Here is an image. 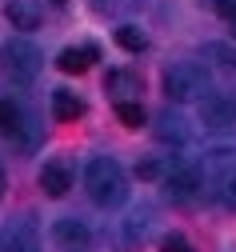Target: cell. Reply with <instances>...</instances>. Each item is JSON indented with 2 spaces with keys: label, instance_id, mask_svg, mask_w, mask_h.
<instances>
[{
  "label": "cell",
  "instance_id": "obj_1",
  "mask_svg": "<svg viewBox=\"0 0 236 252\" xmlns=\"http://www.w3.org/2000/svg\"><path fill=\"white\" fill-rule=\"evenodd\" d=\"M84 188H88L92 204L116 208L128 196V176H124V168L112 160V156H92V160L84 164Z\"/></svg>",
  "mask_w": 236,
  "mask_h": 252
},
{
  "label": "cell",
  "instance_id": "obj_2",
  "mask_svg": "<svg viewBox=\"0 0 236 252\" xmlns=\"http://www.w3.org/2000/svg\"><path fill=\"white\" fill-rule=\"evenodd\" d=\"M40 64H44V56H40V48L32 40L12 36V40L0 44V72H4L12 84H32L36 72H40Z\"/></svg>",
  "mask_w": 236,
  "mask_h": 252
},
{
  "label": "cell",
  "instance_id": "obj_3",
  "mask_svg": "<svg viewBox=\"0 0 236 252\" xmlns=\"http://www.w3.org/2000/svg\"><path fill=\"white\" fill-rule=\"evenodd\" d=\"M164 196L172 200V204H192L200 192H204V168L192 164V160H172V168H168L164 176Z\"/></svg>",
  "mask_w": 236,
  "mask_h": 252
},
{
  "label": "cell",
  "instance_id": "obj_4",
  "mask_svg": "<svg viewBox=\"0 0 236 252\" xmlns=\"http://www.w3.org/2000/svg\"><path fill=\"white\" fill-rule=\"evenodd\" d=\"M208 92L204 84V68L192 64V60H184V64H172L164 72V96L172 104H188V100H200Z\"/></svg>",
  "mask_w": 236,
  "mask_h": 252
},
{
  "label": "cell",
  "instance_id": "obj_5",
  "mask_svg": "<svg viewBox=\"0 0 236 252\" xmlns=\"http://www.w3.org/2000/svg\"><path fill=\"white\" fill-rule=\"evenodd\" d=\"M200 124H208V128H236V96L232 92L200 96Z\"/></svg>",
  "mask_w": 236,
  "mask_h": 252
},
{
  "label": "cell",
  "instance_id": "obj_6",
  "mask_svg": "<svg viewBox=\"0 0 236 252\" xmlns=\"http://www.w3.org/2000/svg\"><path fill=\"white\" fill-rule=\"evenodd\" d=\"M52 240H56L64 252H88L92 232H88L84 220H76V216H60L56 224H52Z\"/></svg>",
  "mask_w": 236,
  "mask_h": 252
},
{
  "label": "cell",
  "instance_id": "obj_7",
  "mask_svg": "<svg viewBox=\"0 0 236 252\" xmlns=\"http://www.w3.org/2000/svg\"><path fill=\"white\" fill-rule=\"evenodd\" d=\"M0 252H40V236L28 220H12L8 228H0Z\"/></svg>",
  "mask_w": 236,
  "mask_h": 252
},
{
  "label": "cell",
  "instance_id": "obj_8",
  "mask_svg": "<svg viewBox=\"0 0 236 252\" xmlns=\"http://www.w3.org/2000/svg\"><path fill=\"white\" fill-rule=\"evenodd\" d=\"M96 56H100L96 44H72V48H64V52L56 56V68H60V72H68V76H80V72L92 68V60H96Z\"/></svg>",
  "mask_w": 236,
  "mask_h": 252
},
{
  "label": "cell",
  "instance_id": "obj_9",
  "mask_svg": "<svg viewBox=\"0 0 236 252\" xmlns=\"http://www.w3.org/2000/svg\"><path fill=\"white\" fill-rule=\"evenodd\" d=\"M40 188H44V192L48 196H68V188H72V172L68 168H64L60 160H52V164H44L40 168Z\"/></svg>",
  "mask_w": 236,
  "mask_h": 252
},
{
  "label": "cell",
  "instance_id": "obj_10",
  "mask_svg": "<svg viewBox=\"0 0 236 252\" xmlns=\"http://www.w3.org/2000/svg\"><path fill=\"white\" fill-rule=\"evenodd\" d=\"M148 228H152V212L148 208H136L124 224H120V240H124V248H136L144 236H148Z\"/></svg>",
  "mask_w": 236,
  "mask_h": 252
},
{
  "label": "cell",
  "instance_id": "obj_11",
  "mask_svg": "<svg viewBox=\"0 0 236 252\" xmlns=\"http://www.w3.org/2000/svg\"><path fill=\"white\" fill-rule=\"evenodd\" d=\"M204 60L220 72V76H228V80H236V48L232 44H204Z\"/></svg>",
  "mask_w": 236,
  "mask_h": 252
},
{
  "label": "cell",
  "instance_id": "obj_12",
  "mask_svg": "<svg viewBox=\"0 0 236 252\" xmlns=\"http://www.w3.org/2000/svg\"><path fill=\"white\" fill-rule=\"evenodd\" d=\"M4 16L12 20V28H36L40 24V4L36 0H8Z\"/></svg>",
  "mask_w": 236,
  "mask_h": 252
},
{
  "label": "cell",
  "instance_id": "obj_13",
  "mask_svg": "<svg viewBox=\"0 0 236 252\" xmlns=\"http://www.w3.org/2000/svg\"><path fill=\"white\" fill-rule=\"evenodd\" d=\"M52 116L56 120H76V116H84V100L68 88H56L52 92Z\"/></svg>",
  "mask_w": 236,
  "mask_h": 252
},
{
  "label": "cell",
  "instance_id": "obj_14",
  "mask_svg": "<svg viewBox=\"0 0 236 252\" xmlns=\"http://www.w3.org/2000/svg\"><path fill=\"white\" fill-rule=\"evenodd\" d=\"M104 88H108V92H116V96L124 100V96H132V92H140V72H128V68H112V72L104 76Z\"/></svg>",
  "mask_w": 236,
  "mask_h": 252
},
{
  "label": "cell",
  "instance_id": "obj_15",
  "mask_svg": "<svg viewBox=\"0 0 236 252\" xmlns=\"http://www.w3.org/2000/svg\"><path fill=\"white\" fill-rule=\"evenodd\" d=\"M156 140H172V144H184L188 140V128H184V120L176 116V112H164L160 120H156Z\"/></svg>",
  "mask_w": 236,
  "mask_h": 252
},
{
  "label": "cell",
  "instance_id": "obj_16",
  "mask_svg": "<svg viewBox=\"0 0 236 252\" xmlns=\"http://www.w3.org/2000/svg\"><path fill=\"white\" fill-rule=\"evenodd\" d=\"M116 44H120L124 52H144V48H148V36L140 32L136 24H120V28H116Z\"/></svg>",
  "mask_w": 236,
  "mask_h": 252
},
{
  "label": "cell",
  "instance_id": "obj_17",
  "mask_svg": "<svg viewBox=\"0 0 236 252\" xmlns=\"http://www.w3.org/2000/svg\"><path fill=\"white\" fill-rule=\"evenodd\" d=\"M20 124H24V112H20L12 100H0V132H4V136H16Z\"/></svg>",
  "mask_w": 236,
  "mask_h": 252
},
{
  "label": "cell",
  "instance_id": "obj_18",
  "mask_svg": "<svg viewBox=\"0 0 236 252\" xmlns=\"http://www.w3.org/2000/svg\"><path fill=\"white\" fill-rule=\"evenodd\" d=\"M116 120L128 124V128H140V124H144V108H140V100H116Z\"/></svg>",
  "mask_w": 236,
  "mask_h": 252
},
{
  "label": "cell",
  "instance_id": "obj_19",
  "mask_svg": "<svg viewBox=\"0 0 236 252\" xmlns=\"http://www.w3.org/2000/svg\"><path fill=\"white\" fill-rule=\"evenodd\" d=\"M216 196H220V204H224L228 212H236V172H228V176L220 180V188H216Z\"/></svg>",
  "mask_w": 236,
  "mask_h": 252
},
{
  "label": "cell",
  "instance_id": "obj_20",
  "mask_svg": "<svg viewBox=\"0 0 236 252\" xmlns=\"http://www.w3.org/2000/svg\"><path fill=\"white\" fill-rule=\"evenodd\" d=\"M160 252H196V248H192L180 232H172V236H164V240H160Z\"/></svg>",
  "mask_w": 236,
  "mask_h": 252
},
{
  "label": "cell",
  "instance_id": "obj_21",
  "mask_svg": "<svg viewBox=\"0 0 236 252\" xmlns=\"http://www.w3.org/2000/svg\"><path fill=\"white\" fill-rule=\"evenodd\" d=\"M136 176H140V180H160L164 168H160V160H140V164H136Z\"/></svg>",
  "mask_w": 236,
  "mask_h": 252
},
{
  "label": "cell",
  "instance_id": "obj_22",
  "mask_svg": "<svg viewBox=\"0 0 236 252\" xmlns=\"http://www.w3.org/2000/svg\"><path fill=\"white\" fill-rule=\"evenodd\" d=\"M212 8H216L224 20H236V0H212Z\"/></svg>",
  "mask_w": 236,
  "mask_h": 252
},
{
  "label": "cell",
  "instance_id": "obj_23",
  "mask_svg": "<svg viewBox=\"0 0 236 252\" xmlns=\"http://www.w3.org/2000/svg\"><path fill=\"white\" fill-rule=\"evenodd\" d=\"M120 4H124V0H92V8H96V12H116Z\"/></svg>",
  "mask_w": 236,
  "mask_h": 252
},
{
  "label": "cell",
  "instance_id": "obj_24",
  "mask_svg": "<svg viewBox=\"0 0 236 252\" xmlns=\"http://www.w3.org/2000/svg\"><path fill=\"white\" fill-rule=\"evenodd\" d=\"M4 188H8V180H4V168H0V196H4Z\"/></svg>",
  "mask_w": 236,
  "mask_h": 252
},
{
  "label": "cell",
  "instance_id": "obj_25",
  "mask_svg": "<svg viewBox=\"0 0 236 252\" xmlns=\"http://www.w3.org/2000/svg\"><path fill=\"white\" fill-rule=\"evenodd\" d=\"M48 4H56V8H60V4H68V0H48Z\"/></svg>",
  "mask_w": 236,
  "mask_h": 252
},
{
  "label": "cell",
  "instance_id": "obj_26",
  "mask_svg": "<svg viewBox=\"0 0 236 252\" xmlns=\"http://www.w3.org/2000/svg\"><path fill=\"white\" fill-rule=\"evenodd\" d=\"M228 24H232V36H236V20H228Z\"/></svg>",
  "mask_w": 236,
  "mask_h": 252
}]
</instances>
